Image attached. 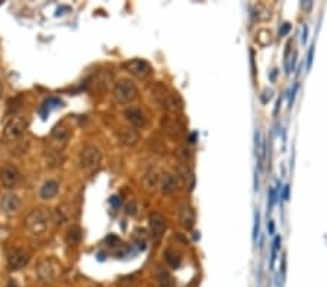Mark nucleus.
I'll use <instances>...</instances> for the list:
<instances>
[{
  "mask_svg": "<svg viewBox=\"0 0 327 287\" xmlns=\"http://www.w3.org/2000/svg\"><path fill=\"white\" fill-rule=\"evenodd\" d=\"M289 197V186L287 184L285 187H284V200H288Z\"/></svg>",
  "mask_w": 327,
  "mask_h": 287,
  "instance_id": "b1692460",
  "label": "nucleus"
},
{
  "mask_svg": "<svg viewBox=\"0 0 327 287\" xmlns=\"http://www.w3.org/2000/svg\"><path fill=\"white\" fill-rule=\"evenodd\" d=\"M179 186V182H178V177L174 174H164L163 180H162V193L163 194H172Z\"/></svg>",
  "mask_w": 327,
  "mask_h": 287,
  "instance_id": "2eb2a0df",
  "label": "nucleus"
},
{
  "mask_svg": "<svg viewBox=\"0 0 327 287\" xmlns=\"http://www.w3.org/2000/svg\"><path fill=\"white\" fill-rule=\"evenodd\" d=\"M125 118L135 128H143L147 124V118L140 107H128L125 110Z\"/></svg>",
  "mask_w": 327,
  "mask_h": 287,
  "instance_id": "9b49d317",
  "label": "nucleus"
},
{
  "mask_svg": "<svg viewBox=\"0 0 327 287\" xmlns=\"http://www.w3.org/2000/svg\"><path fill=\"white\" fill-rule=\"evenodd\" d=\"M29 252L22 248H13L8 252V264L10 270H20L29 263Z\"/></svg>",
  "mask_w": 327,
  "mask_h": 287,
  "instance_id": "0eeeda50",
  "label": "nucleus"
},
{
  "mask_svg": "<svg viewBox=\"0 0 327 287\" xmlns=\"http://www.w3.org/2000/svg\"><path fill=\"white\" fill-rule=\"evenodd\" d=\"M37 271H38V276L41 280H44V281H53L60 274L61 267H60V264H58L56 260L47 259L39 263Z\"/></svg>",
  "mask_w": 327,
  "mask_h": 287,
  "instance_id": "39448f33",
  "label": "nucleus"
},
{
  "mask_svg": "<svg viewBox=\"0 0 327 287\" xmlns=\"http://www.w3.org/2000/svg\"><path fill=\"white\" fill-rule=\"evenodd\" d=\"M119 139H121V142L124 144V145L134 147L135 144L138 142V139H140V135L133 128H122L119 131Z\"/></svg>",
  "mask_w": 327,
  "mask_h": 287,
  "instance_id": "ddd939ff",
  "label": "nucleus"
},
{
  "mask_svg": "<svg viewBox=\"0 0 327 287\" xmlns=\"http://www.w3.org/2000/svg\"><path fill=\"white\" fill-rule=\"evenodd\" d=\"M58 193V183L56 180H48V182L44 183V186L41 187V191H39V196L45 200L48 199H53L56 197Z\"/></svg>",
  "mask_w": 327,
  "mask_h": 287,
  "instance_id": "dca6fc26",
  "label": "nucleus"
},
{
  "mask_svg": "<svg viewBox=\"0 0 327 287\" xmlns=\"http://www.w3.org/2000/svg\"><path fill=\"white\" fill-rule=\"evenodd\" d=\"M3 93V87H2V84H0V95Z\"/></svg>",
  "mask_w": 327,
  "mask_h": 287,
  "instance_id": "a878e982",
  "label": "nucleus"
},
{
  "mask_svg": "<svg viewBox=\"0 0 327 287\" xmlns=\"http://www.w3.org/2000/svg\"><path fill=\"white\" fill-rule=\"evenodd\" d=\"M114 96L115 100L121 105H128L131 102H134L138 96V89L131 80H119L114 87Z\"/></svg>",
  "mask_w": 327,
  "mask_h": 287,
  "instance_id": "f03ea898",
  "label": "nucleus"
},
{
  "mask_svg": "<svg viewBox=\"0 0 327 287\" xmlns=\"http://www.w3.org/2000/svg\"><path fill=\"white\" fill-rule=\"evenodd\" d=\"M289 29H291V25H289L288 22L282 23V25H281V28H279V37H285V35L289 32Z\"/></svg>",
  "mask_w": 327,
  "mask_h": 287,
  "instance_id": "412c9836",
  "label": "nucleus"
},
{
  "mask_svg": "<svg viewBox=\"0 0 327 287\" xmlns=\"http://www.w3.org/2000/svg\"><path fill=\"white\" fill-rule=\"evenodd\" d=\"M124 67L127 68L128 73H131L133 76L138 77V78H147L153 71L152 66L145 60H140V58L131 60L130 63H127Z\"/></svg>",
  "mask_w": 327,
  "mask_h": 287,
  "instance_id": "423d86ee",
  "label": "nucleus"
},
{
  "mask_svg": "<svg viewBox=\"0 0 327 287\" xmlns=\"http://www.w3.org/2000/svg\"><path fill=\"white\" fill-rule=\"evenodd\" d=\"M148 225H150L152 238H153L154 242H159V241L162 239V237H163L166 228H167V223H166L164 216H162L160 213H153V215H150Z\"/></svg>",
  "mask_w": 327,
  "mask_h": 287,
  "instance_id": "6e6552de",
  "label": "nucleus"
},
{
  "mask_svg": "<svg viewBox=\"0 0 327 287\" xmlns=\"http://www.w3.org/2000/svg\"><path fill=\"white\" fill-rule=\"evenodd\" d=\"M179 222L185 229H192L195 225V212L189 205H183L179 211Z\"/></svg>",
  "mask_w": 327,
  "mask_h": 287,
  "instance_id": "f8f14e48",
  "label": "nucleus"
},
{
  "mask_svg": "<svg viewBox=\"0 0 327 287\" xmlns=\"http://www.w3.org/2000/svg\"><path fill=\"white\" fill-rule=\"evenodd\" d=\"M102 161V154L95 145H86L80 153V165L87 173L96 170Z\"/></svg>",
  "mask_w": 327,
  "mask_h": 287,
  "instance_id": "7ed1b4c3",
  "label": "nucleus"
},
{
  "mask_svg": "<svg viewBox=\"0 0 327 287\" xmlns=\"http://www.w3.org/2000/svg\"><path fill=\"white\" fill-rule=\"evenodd\" d=\"M259 225H260V216L259 212L255 213V228H253V241L256 242V239L259 237Z\"/></svg>",
  "mask_w": 327,
  "mask_h": 287,
  "instance_id": "6ab92c4d",
  "label": "nucleus"
},
{
  "mask_svg": "<svg viewBox=\"0 0 327 287\" xmlns=\"http://www.w3.org/2000/svg\"><path fill=\"white\" fill-rule=\"evenodd\" d=\"M156 278H157V283L160 287H173L174 280L172 277V274L162 266H157L156 268Z\"/></svg>",
  "mask_w": 327,
  "mask_h": 287,
  "instance_id": "4468645a",
  "label": "nucleus"
},
{
  "mask_svg": "<svg viewBox=\"0 0 327 287\" xmlns=\"http://www.w3.org/2000/svg\"><path fill=\"white\" fill-rule=\"evenodd\" d=\"M49 222V213L45 209H35L29 213L25 220V225L28 228L29 232H32L34 235H39L44 234L47 228H48Z\"/></svg>",
  "mask_w": 327,
  "mask_h": 287,
  "instance_id": "f257e3e1",
  "label": "nucleus"
},
{
  "mask_svg": "<svg viewBox=\"0 0 327 287\" xmlns=\"http://www.w3.org/2000/svg\"><path fill=\"white\" fill-rule=\"evenodd\" d=\"M273 228H275V226H273V222L270 220L269 222V232L270 234H273Z\"/></svg>",
  "mask_w": 327,
  "mask_h": 287,
  "instance_id": "393cba45",
  "label": "nucleus"
},
{
  "mask_svg": "<svg viewBox=\"0 0 327 287\" xmlns=\"http://www.w3.org/2000/svg\"><path fill=\"white\" fill-rule=\"evenodd\" d=\"M20 179V173L19 170L16 168V165H13V164H6L3 168H2V171H0V180H2V184L5 186V187H13V186H16V183L19 182Z\"/></svg>",
  "mask_w": 327,
  "mask_h": 287,
  "instance_id": "1a4fd4ad",
  "label": "nucleus"
},
{
  "mask_svg": "<svg viewBox=\"0 0 327 287\" xmlns=\"http://www.w3.org/2000/svg\"><path fill=\"white\" fill-rule=\"evenodd\" d=\"M307 34H308V26L307 25H304V26H303V37H301L303 44H306V41H307Z\"/></svg>",
  "mask_w": 327,
  "mask_h": 287,
  "instance_id": "5701e85b",
  "label": "nucleus"
},
{
  "mask_svg": "<svg viewBox=\"0 0 327 287\" xmlns=\"http://www.w3.org/2000/svg\"><path fill=\"white\" fill-rule=\"evenodd\" d=\"M275 200H276V191L273 187L269 189V203H268V209H272L273 205H275Z\"/></svg>",
  "mask_w": 327,
  "mask_h": 287,
  "instance_id": "aec40b11",
  "label": "nucleus"
},
{
  "mask_svg": "<svg viewBox=\"0 0 327 287\" xmlns=\"http://www.w3.org/2000/svg\"><path fill=\"white\" fill-rule=\"evenodd\" d=\"M80 239H82V229H80L77 225L70 226L67 234H66V241H67V244H70V245H76V244L80 242Z\"/></svg>",
  "mask_w": 327,
  "mask_h": 287,
  "instance_id": "a211bd4d",
  "label": "nucleus"
},
{
  "mask_svg": "<svg viewBox=\"0 0 327 287\" xmlns=\"http://www.w3.org/2000/svg\"><path fill=\"white\" fill-rule=\"evenodd\" d=\"M0 208L5 213H15L19 211L20 208V199L18 194L15 193H8L2 197L0 200Z\"/></svg>",
  "mask_w": 327,
  "mask_h": 287,
  "instance_id": "9d476101",
  "label": "nucleus"
},
{
  "mask_svg": "<svg viewBox=\"0 0 327 287\" xmlns=\"http://www.w3.org/2000/svg\"><path fill=\"white\" fill-rule=\"evenodd\" d=\"M164 257H166L167 264H169V266H170L172 268H179L181 263H182V257H181V254H179L176 249L169 248L167 251H166Z\"/></svg>",
  "mask_w": 327,
  "mask_h": 287,
  "instance_id": "f3484780",
  "label": "nucleus"
},
{
  "mask_svg": "<svg viewBox=\"0 0 327 287\" xmlns=\"http://www.w3.org/2000/svg\"><path fill=\"white\" fill-rule=\"evenodd\" d=\"M313 54H314V45H311L310 49H308V57H307V70L311 68V64H313Z\"/></svg>",
  "mask_w": 327,
  "mask_h": 287,
  "instance_id": "4be33fe9",
  "label": "nucleus"
},
{
  "mask_svg": "<svg viewBox=\"0 0 327 287\" xmlns=\"http://www.w3.org/2000/svg\"><path fill=\"white\" fill-rule=\"evenodd\" d=\"M28 125L29 121L27 116H15V118H12L9 122L6 124L5 131H3L5 139H8V141L18 139L28 129Z\"/></svg>",
  "mask_w": 327,
  "mask_h": 287,
  "instance_id": "20e7f679",
  "label": "nucleus"
}]
</instances>
